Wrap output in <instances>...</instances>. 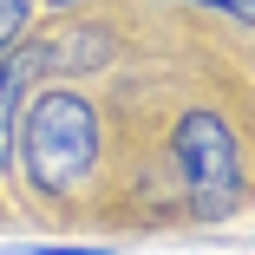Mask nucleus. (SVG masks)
Instances as JSON below:
<instances>
[{"instance_id": "1", "label": "nucleus", "mask_w": 255, "mask_h": 255, "mask_svg": "<svg viewBox=\"0 0 255 255\" xmlns=\"http://www.w3.org/2000/svg\"><path fill=\"white\" fill-rule=\"evenodd\" d=\"M13 157L26 170V183L39 196H66L92 177L98 164V118L79 92H46L26 105L20 137H13Z\"/></svg>"}, {"instance_id": "2", "label": "nucleus", "mask_w": 255, "mask_h": 255, "mask_svg": "<svg viewBox=\"0 0 255 255\" xmlns=\"http://www.w3.org/2000/svg\"><path fill=\"white\" fill-rule=\"evenodd\" d=\"M177 177H183V203H190L196 223H223L242 203L236 131L216 112H183L177 118Z\"/></svg>"}, {"instance_id": "3", "label": "nucleus", "mask_w": 255, "mask_h": 255, "mask_svg": "<svg viewBox=\"0 0 255 255\" xmlns=\"http://www.w3.org/2000/svg\"><path fill=\"white\" fill-rule=\"evenodd\" d=\"M46 66V46H13L0 59V164H13V137H20V112H26V85Z\"/></svg>"}, {"instance_id": "4", "label": "nucleus", "mask_w": 255, "mask_h": 255, "mask_svg": "<svg viewBox=\"0 0 255 255\" xmlns=\"http://www.w3.org/2000/svg\"><path fill=\"white\" fill-rule=\"evenodd\" d=\"M105 53H112V39L98 33V26H72V33H66V46H59V53H46V59H66V66H98Z\"/></svg>"}, {"instance_id": "5", "label": "nucleus", "mask_w": 255, "mask_h": 255, "mask_svg": "<svg viewBox=\"0 0 255 255\" xmlns=\"http://www.w3.org/2000/svg\"><path fill=\"white\" fill-rule=\"evenodd\" d=\"M26 20H33V0H0V59H7L13 46H20Z\"/></svg>"}, {"instance_id": "6", "label": "nucleus", "mask_w": 255, "mask_h": 255, "mask_svg": "<svg viewBox=\"0 0 255 255\" xmlns=\"http://www.w3.org/2000/svg\"><path fill=\"white\" fill-rule=\"evenodd\" d=\"M190 7H210V13H229V20L255 26V0H190Z\"/></svg>"}, {"instance_id": "7", "label": "nucleus", "mask_w": 255, "mask_h": 255, "mask_svg": "<svg viewBox=\"0 0 255 255\" xmlns=\"http://www.w3.org/2000/svg\"><path fill=\"white\" fill-rule=\"evenodd\" d=\"M46 7H72V0H46Z\"/></svg>"}]
</instances>
